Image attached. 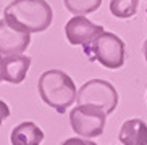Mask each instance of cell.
<instances>
[{
  "instance_id": "12",
  "label": "cell",
  "mask_w": 147,
  "mask_h": 145,
  "mask_svg": "<svg viewBox=\"0 0 147 145\" xmlns=\"http://www.w3.org/2000/svg\"><path fill=\"white\" fill-rule=\"evenodd\" d=\"M139 0H110V13L115 18L126 19L136 15Z\"/></svg>"
},
{
  "instance_id": "4",
  "label": "cell",
  "mask_w": 147,
  "mask_h": 145,
  "mask_svg": "<svg viewBox=\"0 0 147 145\" xmlns=\"http://www.w3.org/2000/svg\"><path fill=\"white\" fill-rule=\"evenodd\" d=\"M76 102L78 105H92V107L102 108L107 115H110L117 110L120 95L108 81L91 79L79 87Z\"/></svg>"
},
{
  "instance_id": "13",
  "label": "cell",
  "mask_w": 147,
  "mask_h": 145,
  "mask_svg": "<svg viewBox=\"0 0 147 145\" xmlns=\"http://www.w3.org/2000/svg\"><path fill=\"white\" fill-rule=\"evenodd\" d=\"M60 145H97V144L89 140V139H82V137H69L65 142H61Z\"/></svg>"
},
{
  "instance_id": "15",
  "label": "cell",
  "mask_w": 147,
  "mask_h": 145,
  "mask_svg": "<svg viewBox=\"0 0 147 145\" xmlns=\"http://www.w3.org/2000/svg\"><path fill=\"white\" fill-rule=\"evenodd\" d=\"M142 55H144V58H146V61H147V39H146V42L142 44Z\"/></svg>"
},
{
  "instance_id": "1",
  "label": "cell",
  "mask_w": 147,
  "mask_h": 145,
  "mask_svg": "<svg viewBox=\"0 0 147 145\" xmlns=\"http://www.w3.org/2000/svg\"><path fill=\"white\" fill-rule=\"evenodd\" d=\"M3 19L21 32H44L52 24L53 10L45 0H13L5 7Z\"/></svg>"
},
{
  "instance_id": "2",
  "label": "cell",
  "mask_w": 147,
  "mask_h": 145,
  "mask_svg": "<svg viewBox=\"0 0 147 145\" xmlns=\"http://www.w3.org/2000/svg\"><path fill=\"white\" fill-rule=\"evenodd\" d=\"M37 90L42 102L63 115L78 97V89L74 81L61 69H47L39 76Z\"/></svg>"
},
{
  "instance_id": "7",
  "label": "cell",
  "mask_w": 147,
  "mask_h": 145,
  "mask_svg": "<svg viewBox=\"0 0 147 145\" xmlns=\"http://www.w3.org/2000/svg\"><path fill=\"white\" fill-rule=\"evenodd\" d=\"M31 44V34L21 32L0 19V55H23Z\"/></svg>"
},
{
  "instance_id": "8",
  "label": "cell",
  "mask_w": 147,
  "mask_h": 145,
  "mask_svg": "<svg viewBox=\"0 0 147 145\" xmlns=\"http://www.w3.org/2000/svg\"><path fill=\"white\" fill-rule=\"evenodd\" d=\"M31 68L28 55H0V77L10 84H21Z\"/></svg>"
},
{
  "instance_id": "5",
  "label": "cell",
  "mask_w": 147,
  "mask_h": 145,
  "mask_svg": "<svg viewBox=\"0 0 147 145\" xmlns=\"http://www.w3.org/2000/svg\"><path fill=\"white\" fill-rule=\"evenodd\" d=\"M107 113L92 105H78L69 113L71 129L82 139H94L102 136L107 124Z\"/></svg>"
},
{
  "instance_id": "10",
  "label": "cell",
  "mask_w": 147,
  "mask_h": 145,
  "mask_svg": "<svg viewBox=\"0 0 147 145\" xmlns=\"http://www.w3.org/2000/svg\"><path fill=\"white\" fill-rule=\"evenodd\" d=\"M44 140V131L32 121L18 124L10 134L11 145H40Z\"/></svg>"
},
{
  "instance_id": "16",
  "label": "cell",
  "mask_w": 147,
  "mask_h": 145,
  "mask_svg": "<svg viewBox=\"0 0 147 145\" xmlns=\"http://www.w3.org/2000/svg\"><path fill=\"white\" fill-rule=\"evenodd\" d=\"M0 81H2V77H0Z\"/></svg>"
},
{
  "instance_id": "14",
  "label": "cell",
  "mask_w": 147,
  "mask_h": 145,
  "mask_svg": "<svg viewBox=\"0 0 147 145\" xmlns=\"http://www.w3.org/2000/svg\"><path fill=\"white\" fill-rule=\"evenodd\" d=\"M8 116H10V107L3 102V100H0V126L3 124V121L7 119Z\"/></svg>"
},
{
  "instance_id": "3",
  "label": "cell",
  "mask_w": 147,
  "mask_h": 145,
  "mask_svg": "<svg viewBox=\"0 0 147 145\" xmlns=\"http://www.w3.org/2000/svg\"><path fill=\"white\" fill-rule=\"evenodd\" d=\"M87 60L99 61L107 69H120L126 61V45L120 36L104 31L82 47Z\"/></svg>"
},
{
  "instance_id": "6",
  "label": "cell",
  "mask_w": 147,
  "mask_h": 145,
  "mask_svg": "<svg viewBox=\"0 0 147 145\" xmlns=\"http://www.w3.org/2000/svg\"><path fill=\"white\" fill-rule=\"evenodd\" d=\"M104 32V28L92 23L86 16H73L65 24V36L71 45H87L99 34Z\"/></svg>"
},
{
  "instance_id": "9",
  "label": "cell",
  "mask_w": 147,
  "mask_h": 145,
  "mask_svg": "<svg viewBox=\"0 0 147 145\" xmlns=\"http://www.w3.org/2000/svg\"><path fill=\"white\" fill-rule=\"evenodd\" d=\"M118 140L123 145H147V124L141 118L126 119L118 132Z\"/></svg>"
},
{
  "instance_id": "11",
  "label": "cell",
  "mask_w": 147,
  "mask_h": 145,
  "mask_svg": "<svg viewBox=\"0 0 147 145\" xmlns=\"http://www.w3.org/2000/svg\"><path fill=\"white\" fill-rule=\"evenodd\" d=\"M63 5L74 16H84L100 8L102 0H63Z\"/></svg>"
}]
</instances>
